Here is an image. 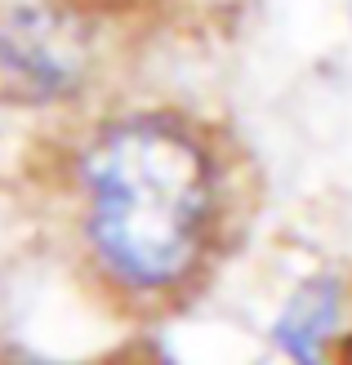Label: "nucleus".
<instances>
[{
	"instance_id": "nucleus-1",
	"label": "nucleus",
	"mask_w": 352,
	"mask_h": 365,
	"mask_svg": "<svg viewBox=\"0 0 352 365\" xmlns=\"http://www.w3.org/2000/svg\"><path fill=\"white\" fill-rule=\"evenodd\" d=\"M81 277L134 317L170 312L210 277L232 223V165L206 120L121 103L71 120L54 165Z\"/></svg>"
},
{
	"instance_id": "nucleus-2",
	"label": "nucleus",
	"mask_w": 352,
	"mask_h": 365,
	"mask_svg": "<svg viewBox=\"0 0 352 365\" xmlns=\"http://www.w3.org/2000/svg\"><path fill=\"white\" fill-rule=\"evenodd\" d=\"M112 45L89 0H0V107L14 116H85Z\"/></svg>"
},
{
	"instance_id": "nucleus-3",
	"label": "nucleus",
	"mask_w": 352,
	"mask_h": 365,
	"mask_svg": "<svg viewBox=\"0 0 352 365\" xmlns=\"http://www.w3.org/2000/svg\"><path fill=\"white\" fill-rule=\"evenodd\" d=\"M272 352L286 365H335L352 339V281L339 272H312L272 312Z\"/></svg>"
},
{
	"instance_id": "nucleus-4",
	"label": "nucleus",
	"mask_w": 352,
	"mask_h": 365,
	"mask_svg": "<svg viewBox=\"0 0 352 365\" xmlns=\"http://www.w3.org/2000/svg\"><path fill=\"white\" fill-rule=\"evenodd\" d=\"M0 365H81V361H63L36 348H0Z\"/></svg>"
},
{
	"instance_id": "nucleus-5",
	"label": "nucleus",
	"mask_w": 352,
	"mask_h": 365,
	"mask_svg": "<svg viewBox=\"0 0 352 365\" xmlns=\"http://www.w3.org/2000/svg\"><path fill=\"white\" fill-rule=\"evenodd\" d=\"M343 352H348V365H352V339H348V343H343Z\"/></svg>"
}]
</instances>
